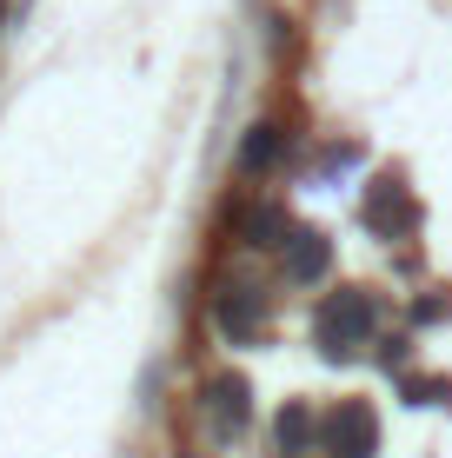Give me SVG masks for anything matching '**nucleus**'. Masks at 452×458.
<instances>
[{"mask_svg":"<svg viewBox=\"0 0 452 458\" xmlns=\"http://www.w3.org/2000/svg\"><path fill=\"white\" fill-rule=\"evenodd\" d=\"M372 326H380V306H372V293H360V286L326 293V299H320V312H313V339H320V352H326V359H353V352H366Z\"/></svg>","mask_w":452,"mask_h":458,"instance_id":"obj_1","label":"nucleus"},{"mask_svg":"<svg viewBox=\"0 0 452 458\" xmlns=\"http://www.w3.org/2000/svg\"><path fill=\"white\" fill-rule=\"evenodd\" d=\"M380 445V419H372L366 399H339L320 412V452L326 458H372Z\"/></svg>","mask_w":452,"mask_h":458,"instance_id":"obj_2","label":"nucleus"},{"mask_svg":"<svg viewBox=\"0 0 452 458\" xmlns=\"http://www.w3.org/2000/svg\"><path fill=\"white\" fill-rule=\"evenodd\" d=\"M360 219H366V233H372V240H406V233L419 226V207H413L406 180L380 173V180H372L366 193H360Z\"/></svg>","mask_w":452,"mask_h":458,"instance_id":"obj_3","label":"nucleus"},{"mask_svg":"<svg viewBox=\"0 0 452 458\" xmlns=\"http://www.w3.org/2000/svg\"><path fill=\"white\" fill-rule=\"evenodd\" d=\"M200 405H207V425H213L220 438H240L246 419H253V386H246L240 372H220V378H207Z\"/></svg>","mask_w":452,"mask_h":458,"instance_id":"obj_4","label":"nucleus"},{"mask_svg":"<svg viewBox=\"0 0 452 458\" xmlns=\"http://www.w3.org/2000/svg\"><path fill=\"white\" fill-rule=\"evenodd\" d=\"M213 326H220L233 345L260 339V333H267V293H253V286H226L220 299H213Z\"/></svg>","mask_w":452,"mask_h":458,"instance_id":"obj_5","label":"nucleus"},{"mask_svg":"<svg viewBox=\"0 0 452 458\" xmlns=\"http://www.w3.org/2000/svg\"><path fill=\"white\" fill-rule=\"evenodd\" d=\"M326 266H333V240H326L320 226H293V240H286V279L313 286Z\"/></svg>","mask_w":452,"mask_h":458,"instance_id":"obj_6","label":"nucleus"},{"mask_svg":"<svg viewBox=\"0 0 452 458\" xmlns=\"http://www.w3.org/2000/svg\"><path fill=\"white\" fill-rule=\"evenodd\" d=\"M273 438H279V452H286V458H306V452L320 445V419H313V405H300V399H293V405H279Z\"/></svg>","mask_w":452,"mask_h":458,"instance_id":"obj_7","label":"nucleus"},{"mask_svg":"<svg viewBox=\"0 0 452 458\" xmlns=\"http://www.w3.org/2000/svg\"><path fill=\"white\" fill-rule=\"evenodd\" d=\"M279 153H286L279 126H253V133L240 140V173H267V166H279Z\"/></svg>","mask_w":452,"mask_h":458,"instance_id":"obj_8","label":"nucleus"},{"mask_svg":"<svg viewBox=\"0 0 452 458\" xmlns=\"http://www.w3.org/2000/svg\"><path fill=\"white\" fill-rule=\"evenodd\" d=\"M240 240H246V246H286V240H293V233H286V213H279V207H253V213L240 219Z\"/></svg>","mask_w":452,"mask_h":458,"instance_id":"obj_9","label":"nucleus"},{"mask_svg":"<svg viewBox=\"0 0 452 458\" xmlns=\"http://www.w3.org/2000/svg\"><path fill=\"white\" fill-rule=\"evenodd\" d=\"M406 399L413 405H446L452 386H446V378H406Z\"/></svg>","mask_w":452,"mask_h":458,"instance_id":"obj_10","label":"nucleus"}]
</instances>
